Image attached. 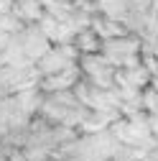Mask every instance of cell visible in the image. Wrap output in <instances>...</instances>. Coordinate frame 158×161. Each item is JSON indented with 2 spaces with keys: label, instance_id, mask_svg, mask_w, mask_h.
<instances>
[{
  "label": "cell",
  "instance_id": "7c38bea8",
  "mask_svg": "<svg viewBox=\"0 0 158 161\" xmlns=\"http://www.w3.org/2000/svg\"><path fill=\"white\" fill-rule=\"evenodd\" d=\"M18 105H21L28 115H36L38 108H41V100H44V92L41 87H28V90H21V92H13Z\"/></svg>",
  "mask_w": 158,
  "mask_h": 161
},
{
  "label": "cell",
  "instance_id": "d6986e66",
  "mask_svg": "<svg viewBox=\"0 0 158 161\" xmlns=\"http://www.w3.org/2000/svg\"><path fill=\"white\" fill-rule=\"evenodd\" d=\"M13 10V0H0V13H8Z\"/></svg>",
  "mask_w": 158,
  "mask_h": 161
},
{
  "label": "cell",
  "instance_id": "52a82bcc",
  "mask_svg": "<svg viewBox=\"0 0 158 161\" xmlns=\"http://www.w3.org/2000/svg\"><path fill=\"white\" fill-rule=\"evenodd\" d=\"M79 79H82V67H79V62H76V64L56 72V74L41 77L38 87H41V92H59V90H71Z\"/></svg>",
  "mask_w": 158,
  "mask_h": 161
},
{
  "label": "cell",
  "instance_id": "277c9868",
  "mask_svg": "<svg viewBox=\"0 0 158 161\" xmlns=\"http://www.w3.org/2000/svg\"><path fill=\"white\" fill-rule=\"evenodd\" d=\"M3 74H5V87L8 92H21V90H28V87H38L41 82V72H38L36 64H23V67H3Z\"/></svg>",
  "mask_w": 158,
  "mask_h": 161
},
{
  "label": "cell",
  "instance_id": "8fae6325",
  "mask_svg": "<svg viewBox=\"0 0 158 161\" xmlns=\"http://www.w3.org/2000/svg\"><path fill=\"white\" fill-rule=\"evenodd\" d=\"M13 13L23 23H38V18L44 15V5H41V0H15Z\"/></svg>",
  "mask_w": 158,
  "mask_h": 161
},
{
  "label": "cell",
  "instance_id": "8992f818",
  "mask_svg": "<svg viewBox=\"0 0 158 161\" xmlns=\"http://www.w3.org/2000/svg\"><path fill=\"white\" fill-rule=\"evenodd\" d=\"M38 28H41L46 36H49V41L51 44H71L74 41V26L66 21H61V18H56V15H51V13H46L44 10V15L38 18Z\"/></svg>",
  "mask_w": 158,
  "mask_h": 161
},
{
  "label": "cell",
  "instance_id": "e0dca14e",
  "mask_svg": "<svg viewBox=\"0 0 158 161\" xmlns=\"http://www.w3.org/2000/svg\"><path fill=\"white\" fill-rule=\"evenodd\" d=\"M148 128H150V136L158 138V113H148Z\"/></svg>",
  "mask_w": 158,
  "mask_h": 161
},
{
  "label": "cell",
  "instance_id": "4fadbf2b",
  "mask_svg": "<svg viewBox=\"0 0 158 161\" xmlns=\"http://www.w3.org/2000/svg\"><path fill=\"white\" fill-rule=\"evenodd\" d=\"M97 13L115 18V21H125L130 8H128V0H97Z\"/></svg>",
  "mask_w": 158,
  "mask_h": 161
},
{
  "label": "cell",
  "instance_id": "2e32d148",
  "mask_svg": "<svg viewBox=\"0 0 158 161\" xmlns=\"http://www.w3.org/2000/svg\"><path fill=\"white\" fill-rule=\"evenodd\" d=\"M128 8L130 13H138V15L150 13V0H128Z\"/></svg>",
  "mask_w": 158,
  "mask_h": 161
},
{
  "label": "cell",
  "instance_id": "7402d4cb",
  "mask_svg": "<svg viewBox=\"0 0 158 161\" xmlns=\"http://www.w3.org/2000/svg\"><path fill=\"white\" fill-rule=\"evenodd\" d=\"M0 33H3V31H0Z\"/></svg>",
  "mask_w": 158,
  "mask_h": 161
},
{
  "label": "cell",
  "instance_id": "5bb4252c",
  "mask_svg": "<svg viewBox=\"0 0 158 161\" xmlns=\"http://www.w3.org/2000/svg\"><path fill=\"white\" fill-rule=\"evenodd\" d=\"M23 28H26V23H23L13 10L0 13V31H3V33H21Z\"/></svg>",
  "mask_w": 158,
  "mask_h": 161
},
{
  "label": "cell",
  "instance_id": "ac0fdd59",
  "mask_svg": "<svg viewBox=\"0 0 158 161\" xmlns=\"http://www.w3.org/2000/svg\"><path fill=\"white\" fill-rule=\"evenodd\" d=\"M5 95H10V92L5 87V74H3V67H0V97H5Z\"/></svg>",
  "mask_w": 158,
  "mask_h": 161
},
{
  "label": "cell",
  "instance_id": "6da1fadb",
  "mask_svg": "<svg viewBox=\"0 0 158 161\" xmlns=\"http://www.w3.org/2000/svg\"><path fill=\"white\" fill-rule=\"evenodd\" d=\"M79 67H82V74L89 79L92 85H97V87H115V69L117 67L102 51L79 54Z\"/></svg>",
  "mask_w": 158,
  "mask_h": 161
},
{
  "label": "cell",
  "instance_id": "603a6c76",
  "mask_svg": "<svg viewBox=\"0 0 158 161\" xmlns=\"http://www.w3.org/2000/svg\"><path fill=\"white\" fill-rule=\"evenodd\" d=\"M13 3H15V0H13Z\"/></svg>",
  "mask_w": 158,
  "mask_h": 161
},
{
  "label": "cell",
  "instance_id": "5b68a950",
  "mask_svg": "<svg viewBox=\"0 0 158 161\" xmlns=\"http://www.w3.org/2000/svg\"><path fill=\"white\" fill-rule=\"evenodd\" d=\"M21 36V44H23V51L26 56L31 59V62H38L49 49H51V41H49V36L38 28V23H26V28L18 33Z\"/></svg>",
  "mask_w": 158,
  "mask_h": 161
},
{
  "label": "cell",
  "instance_id": "ffe728a7",
  "mask_svg": "<svg viewBox=\"0 0 158 161\" xmlns=\"http://www.w3.org/2000/svg\"><path fill=\"white\" fill-rule=\"evenodd\" d=\"M74 3H76V5H79V3H89V0H74Z\"/></svg>",
  "mask_w": 158,
  "mask_h": 161
},
{
  "label": "cell",
  "instance_id": "3957f363",
  "mask_svg": "<svg viewBox=\"0 0 158 161\" xmlns=\"http://www.w3.org/2000/svg\"><path fill=\"white\" fill-rule=\"evenodd\" d=\"M140 46H143V38L138 36V33H123V36H115V38L102 41V49L100 51L110 59L115 67H123L128 56L140 54Z\"/></svg>",
  "mask_w": 158,
  "mask_h": 161
},
{
  "label": "cell",
  "instance_id": "30bf717a",
  "mask_svg": "<svg viewBox=\"0 0 158 161\" xmlns=\"http://www.w3.org/2000/svg\"><path fill=\"white\" fill-rule=\"evenodd\" d=\"M74 46H76L79 54H94V51L102 49V38L97 36V31L92 26H87V28L74 33Z\"/></svg>",
  "mask_w": 158,
  "mask_h": 161
},
{
  "label": "cell",
  "instance_id": "7a4b0ae2",
  "mask_svg": "<svg viewBox=\"0 0 158 161\" xmlns=\"http://www.w3.org/2000/svg\"><path fill=\"white\" fill-rule=\"evenodd\" d=\"M76 62H79V51L71 41V44H51V49L36 62V67L41 72V77H49V74H56Z\"/></svg>",
  "mask_w": 158,
  "mask_h": 161
},
{
  "label": "cell",
  "instance_id": "ba28073f",
  "mask_svg": "<svg viewBox=\"0 0 158 161\" xmlns=\"http://www.w3.org/2000/svg\"><path fill=\"white\" fill-rule=\"evenodd\" d=\"M150 72L148 67L140 62L135 67H117L115 69V87H138V90H145L150 85Z\"/></svg>",
  "mask_w": 158,
  "mask_h": 161
},
{
  "label": "cell",
  "instance_id": "44dd1931",
  "mask_svg": "<svg viewBox=\"0 0 158 161\" xmlns=\"http://www.w3.org/2000/svg\"><path fill=\"white\" fill-rule=\"evenodd\" d=\"M46 161H54V158H46Z\"/></svg>",
  "mask_w": 158,
  "mask_h": 161
},
{
  "label": "cell",
  "instance_id": "9a60e30c",
  "mask_svg": "<svg viewBox=\"0 0 158 161\" xmlns=\"http://www.w3.org/2000/svg\"><path fill=\"white\" fill-rule=\"evenodd\" d=\"M143 108L145 113H158V90H153L150 85L143 90Z\"/></svg>",
  "mask_w": 158,
  "mask_h": 161
},
{
  "label": "cell",
  "instance_id": "9c48e42d",
  "mask_svg": "<svg viewBox=\"0 0 158 161\" xmlns=\"http://www.w3.org/2000/svg\"><path fill=\"white\" fill-rule=\"evenodd\" d=\"M92 28L97 31V36L107 41V38H115V36H123V33H130L128 26L123 21H115V18H107L102 13H94L92 15Z\"/></svg>",
  "mask_w": 158,
  "mask_h": 161
}]
</instances>
